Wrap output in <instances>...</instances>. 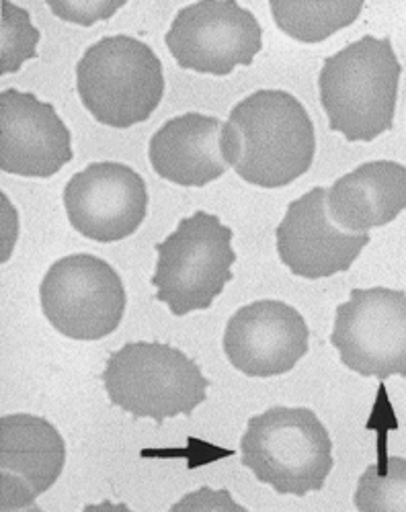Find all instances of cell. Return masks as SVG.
I'll list each match as a JSON object with an SVG mask.
<instances>
[{"label": "cell", "mask_w": 406, "mask_h": 512, "mask_svg": "<svg viewBox=\"0 0 406 512\" xmlns=\"http://www.w3.org/2000/svg\"><path fill=\"white\" fill-rule=\"evenodd\" d=\"M222 154L234 173L263 189L286 187L306 175L316 136L304 105L286 91H257L222 125Z\"/></svg>", "instance_id": "6da1fadb"}, {"label": "cell", "mask_w": 406, "mask_h": 512, "mask_svg": "<svg viewBox=\"0 0 406 512\" xmlns=\"http://www.w3.org/2000/svg\"><path fill=\"white\" fill-rule=\"evenodd\" d=\"M400 72L388 37L365 35L324 60L318 89L331 130L349 142H374L392 130Z\"/></svg>", "instance_id": "7a4b0ae2"}, {"label": "cell", "mask_w": 406, "mask_h": 512, "mask_svg": "<svg viewBox=\"0 0 406 512\" xmlns=\"http://www.w3.org/2000/svg\"><path fill=\"white\" fill-rule=\"evenodd\" d=\"M240 455L242 465L277 494L318 492L333 472L331 435L308 408L275 406L253 416Z\"/></svg>", "instance_id": "3957f363"}, {"label": "cell", "mask_w": 406, "mask_h": 512, "mask_svg": "<svg viewBox=\"0 0 406 512\" xmlns=\"http://www.w3.org/2000/svg\"><path fill=\"white\" fill-rule=\"evenodd\" d=\"M76 91L99 123L128 130L146 121L160 105L165 74L144 41L111 35L97 41L76 64Z\"/></svg>", "instance_id": "277c9868"}, {"label": "cell", "mask_w": 406, "mask_h": 512, "mask_svg": "<svg viewBox=\"0 0 406 512\" xmlns=\"http://www.w3.org/2000/svg\"><path fill=\"white\" fill-rule=\"evenodd\" d=\"M103 386L121 410L165 422L189 416L206 402L210 381L195 361L171 345L130 343L107 359Z\"/></svg>", "instance_id": "5b68a950"}, {"label": "cell", "mask_w": 406, "mask_h": 512, "mask_svg": "<svg viewBox=\"0 0 406 512\" xmlns=\"http://www.w3.org/2000/svg\"><path fill=\"white\" fill-rule=\"evenodd\" d=\"M158 263L152 277L158 302L175 316L208 310L232 281V230L218 216L195 211L177 230L156 244Z\"/></svg>", "instance_id": "8992f818"}, {"label": "cell", "mask_w": 406, "mask_h": 512, "mask_svg": "<svg viewBox=\"0 0 406 512\" xmlns=\"http://www.w3.org/2000/svg\"><path fill=\"white\" fill-rule=\"evenodd\" d=\"M48 322L72 340H99L117 330L126 312V287L117 271L93 254L56 261L39 287Z\"/></svg>", "instance_id": "52a82bcc"}, {"label": "cell", "mask_w": 406, "mask_h": 512, "mask_svg": "<svg viewBox=\"0 0 406 512\" xmlns=\"http://www.w3.org/2000/svg\"><path fill=\"white\" fill-rule=\"evenodd\" d=\"M331 343L341 363L363 377H406V293L353 289L337 308Z\"/></svg>", "instance_id": "ba28073f"}, {"label": "cell", "mask_w": 406, "mask_h": 512, "mask_svg": "<svg viewBox=\"0 0 406 512\" xmlns=\"http://www.w3.org/2000/svg\"><path fill=\"white\" fill-rule=\"evenodd\" d=\"M167 48L185 70L226 76L236 66L253 64L263 50V29L257 17L234 0H203L177 13Z\"/></svg>", "instance_id": "9c48e42d"}, {"label": "cell", "mask_w": 406, "mask_h": 512, "mask_svg": "<svg viewBox=\"0 0 406 512\" xmlns=\"http://www.w3.org/2000/svg\"><path fill=\"white\" fill-rule=\"evenodd\" d=\"M64 207L76 232L95 242L132 236L148 213V189L134 168L95 162L76 173L64 189Z\"/></svg>", "instance_id": "30bf717a"}, {"label": "cell", "mask_w": 406, "mask_h": 512, "mask_svg": "<svg viewBox=\"0 0 406 512\" xmlns=\"http://www.w3.org/2000/svg\"><path fill=\"white\" fill-rule=\"evenodd\" d=\"M281 263L304 279L345 273L370 244V234L339 228L327 207V189L316 187L292 201L275 232Z\"/></svg>", "instance_id": "8fae6325"}, {"label": "cell", "mask_w": 406, "mask_h": 512, "mask_svg": "<svg viewBox=\"0 0 406 512\" xmlns=\"http://www.w3.org/2000/svg\"><path fill=\"white\" fill-rule=\"evenodd\" d=\"M310 332L302 314L277 300L240 308L226 324L224 353L234 369L249 377L292 371L308 353Z\"/></svg>", "instance_id": "7c38bea8"}, {"label": "cell", "mask_w": 406, "mask_h": 512, "mask_svg": "<svg viewBox=\"0 0 406 512\" xmlns=\"http://www.w3.org/2000/svg\"><path fill=\"white\" fill-rule=\"evenodd\" d=\"M70 160V132L50 103L17 89L0 93V168L5 173L48 179Z\"/></svg>", "instance_id": "4fadbf2b"}, {"label": "cell", "mask_w": 406, "mask_h": 512, "mask_svg": "<svg viewBox=\"0 0 406 512\" xmlns=\"http://www.w3.org/2000/svg\"><path fill=\"white\" fill-rule=\"evenodd\" d=\"M222 121L185 113L152 136L148 156L154 173L181 187H206L230 168L222 154Z\"/></svg>", "instance_id": "5bb4252c"}, {"label": "cell", "mask_w": 406, "mask_h": 512, "mask_svg": "<svg viewBox=\"0 0 406 512\" xmlns=\"http://www.w3.org/2000/svg\"><path fill=\"white\" fill-rule=\"evenodd\" d=\"M327 207L333 222L351 234L394 222L406 209V166L390 160L357 166L327 191Z\"/></svg>", "instance_id": "9a60e30c"}, {"label": "cell", "mask_w": 406, "mask_h": 512, "mask_svg": "<svg viewBox=\"0 0 406 512\" xmlns=\"http://www.w3.org/2000/svg\"><path fill=\"white\" fill-rule=\"evenodd\" d=\"M64 463L66 443L52 422L33 414L0 418V472L21 476L42 496L58 482Z\"/></svg>", "instance_id": "2e32d148"}, {"label": "cell", "mask_w": 406, "mask_h": 512, "mask_svg": "<svg viewBox=\"0 0 406 512\" xmlns=\"http://www.w3.org/2000/svg\"><path fill=\"white\" fill-rule=\"evenodd\" d=\"M277 27L302 44H320L337 31L357 21L363 11V3H283L273 0L269 5Z\"/></svg>", "instance_id": "e0dca14e"}, {"label": "cell", "mask_w": 406, "mask_h": 512, "mask_svg": "<svg viewBox=\"0 0 406 512\" xmlns=\"http://www.w3.org/2000/svg\"><path fill=\"white\" fill-rule=\"evenodd\" d=\"M353 502L361 512H406V459L390 457L365 469Z\"/></svg>", "instance_id": "ac0fdd59"}, {"label": "cell", "mask_w": 406, "mask_h": 512, "mask_svg": "<svg viewBox=\"0 0 406 512\" xmlns=\"http://www.w3.org/2000/svg\"><path fill=\"white\" fill-rule=\"evenodd\" d=\"M39 31L31 15L13 3H3V35H0V74L19 72L21 66L37 56Z\"/></svg>", "instance_id": "d6986e66"}, {"label": "cell", "mask_w": 406, "mask_h": 512, "mask_svg": "<svg viewBox=\"0 0 406 512\" xmlns=\"http://www.w3.org/2000/svg\"><path fill=\"white\" fill-rule=\"evenodd\" d=\"M48 7L62 21L91 27L111 19L126 3L124 0H56V3H48Z\"/></svg>", "instance_id": "ffe728a7"}, {"label": "cell", "mask_w": 406, "mask_h": 512, "mask_svg": "<svg viewBox=\"0 0 406 512\" xmlns=\"http://www.w3.org/2000/svg\"><path fill=\"white\" fill-rule=\"evenodd\" d=\"M173 512L179 510H218V512H247L245 506L234 502L228 490H212V488H199L189 492L179 502L173 504Z\"/></svg>", "instance_id": "44dd1931"}, {"label": "cell", "mask_w": 406, "mask_h": 512, "mask_svg": "<svg viewBox=\"0 0 406 512\" xmlns=\"http://www.w3.org/2000/svg\"><path fill=\"white\" fill-rule=\"evenodd\" d=\"M35 498L37 494L21 476L11 472L0 474V508L3 510L37 508Z\"/></svg>", "instance_id": "7402d4cb"}, {"label": "cell", "mask_w": 406, "mask_h": 512, "mask_svg": "<svg viewBox=\"0 0 406 512\" xmlns=\"http://www.w3.org/2000/svg\"><path fill=\"white\" fill-rule=\"evenodd\" d=\"M17 236H19L17 209L11 205L9 197L3 193V263L9 261Z\"/></svg>", "instance_id": "603a6c76"}]
</instances>
